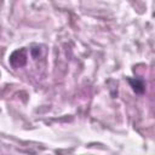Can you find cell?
Segmentation results:
<instances>
[{
	"mask_svg": "<svg viewBox=\"0 0 155 155\" xmlns=\"http://www.w3.org/2000/svg\"><path fill=\"white\" fill-rule=\"evenodd\" d=\"M10 64L13 67V68H22L27 64V61H28V52H27V48L22 47V48H18L16 51H13L10 56Z\"/></svg>",
	"mask_w": 155,
	"mask_h": 155,
	"instance_id": "6da1fadb",
	"label": "cell"
},
{
	"mask_svg": "<svg viewBox=\"0 0 155 155\" xmlns=\"http://www.w3.org/2000/svg\"><path fill=\"white\" fill-rule=\"evenodd\" d=\"M127 81H128V84L132 87L134 93L143 94L145 92V82H144V80H142L139 78H127Z\"/></svg>",
	"mask_w": 155,
	"mask_h": 155,
	"instance_id": "7a4b0ae2",
	"label": "cell"
}]
</instances>
